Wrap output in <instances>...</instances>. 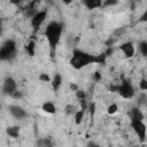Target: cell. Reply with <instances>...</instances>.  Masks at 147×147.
I'll use <instances>...</instances> for the list:
<instances>
[{"label": "cell", "mask_w": 147, "mask_h": 147, "mask_svg": "<svg viewBox=\"0 0 147 147\" xmlns=\"http://www.w3.org/2000/svg\"><path fill=\"white\" fill-rule=\"evenodd\" d=\"M61 84H62V77H61V75L60 74H55L54 77H53V80H52V87H53V90L54 91H57L60 88Z\"/></svg>", "instance_id": "16"}, {"label": "cell", "mask_w": 147, "mask_h": 147, "mask_svg": "<svg viewBox=\"0 0 147 147\" xmlns=\"http://www.w3.org/2000/svg\"><path fill=\"white\" fill-rule=\"evenodd\" d=\"M41 109H42L45 113H47V114H55V111H56V107H55L54 103L51 102V101H46V102L41 106Z\"/></svg>", "instance_id": "14"}, {"label": "cell", "mask_w": 147, "mask_h": 147, "mask_svg": "<svg viewBox=\"0 0 147 147\" xmlns=\"http://www.w3.org/2000/svg\"><path fill=\"white\" fill-rule=\"evenodd\" d=\"M83 3L86 6L87 9H95L103 6V2L101 0H85Z\"/></svg>", "instance_id": "12"}, {"label": "cell", "mask_w": 147, "mask_h": 147, "mask_svg": "<svg viewBox=\"0 0 147 147\" xmlns=\"http://www.w3.org/2000/svg\"><path fill=\"white\" fill-rule=\"evenodd\" d=\"M86 147H100V145H98V144L94 142V141H88L87 145H86Z\"/></svg>", "instance_id": "30"}, {"label": "cell", "mask_w": 147, "mask_h": 147, "mask_svg": "<svg viewBox=\"0 0 147 147\" xmlns=\"http://www.w3.org/2000/svg\"><path fill=\"white\" fill-rule=\"evenodd\" d=\"M79 103H80V109L85 111V110L87 109V107H88L87 103H86V100H85V99H84V100H79Z\"/></svg>", "instance_id": "25"}, {"label": "cell", "mask_w": 147, "mask_h": 147, "mask_svg": "<svg viewBox=\"0 0 147 147\" xmlns=\"http://www.w3.org/2000/svg\"><path fill=\"white\" fill-rule=\"evenodd\" d=\"M129 116H130L131 121H142L144 119V114L139 109V107L131 108L130 111H129Z\"/></svg>", "instance_id": "10"}, {"label": "cell", "mask_w": 147, "mask_h": 147, "mask_svg": "<svg viewBox=\"0 0 147 147\" xmlns=\"http://www.w3.org/2000/svg\"><path fill=\"white\" fill-rule=\"evenodd\" d=\"M16 55V42L14 39H7L2 42L0 48L1 61H11Z\"/></svg>", "instance_id": "4"}, {"label": "cell", "mask_w": 147, "mask_h": 147, "mask_svg": "<svg viewBox=\"0 0 147 147\" xmlns=\"http://www.w3.org/2000/svg\"><path fill=\"white\" fill-rule=\"evenodd\" d=\"M84 110H82V109H79V110H77L76 113H75V115H74V117H75V123L76 124H80L82 123V119H83V117H84Z\"/></svg>", "instance_id": "19"}, {"label": "cell", "mask_w": 147, "mask_h": 147, "mask_svg": "<svg viewBox=\"0 0 147 147\" xmlns=\"http://www.w3.org/2000/svg\"><path fill=\"white\" fill-rule=\"evenodd\" d=\"M117 1H105L103 2V6H111V5H116Z\"/></svg>", "instance_id": "31"}, {"label": "cell", "mask_w": 147, "mask_h": 147, "mask_svg": "<svg viewBox=\"0 0 147 147\" xmlns=\"http://www.w3.org/2000/svg\"><path fill=\"white\" fill-rule=\"evenodd\" d=\"M110 91L117 92L124 99H131L134 95V88L132 84L130 83V80L125 79L124 77H122V83H119L118 85L110 86Z\"/></svg>", "instance_id": "3"}, {"label": "cell", "mask_w": 147, "mask_h": 147, "mask_svg": "<svg viewBox=\"0 0 147 147\" xmlns=\"http://www.w3.org/2000/svg\"><path fill=\"white\" fill-rule=\"evenodd\" d=\"M139 87H140V90H142V91H147V79L142 78V79L140 80V83H139Z\"/></svg>", "instance_id": "23"}, {"label": "cell", "mask_w": 147, "mask_h": 147, "mask_svg": "<svg viewBox=\"0 0 147 147\" xmlns=\"http://www.w3.org/2000/svg\"><path fill=\"white\" fill-rule=\"evenodd\" d=\"M117 109H118V107H117V105L116 103H111L109 107H108V109H107V111H108V114H115L116 111H117Z\"/></svg>", "instance_id": "22"}, {"label": "cell", "mask_w": 147, "mask_h": 147, "mask_svg": "<svg viewBox=\"0 0 147 147\" xmlns=\"http://www.w3.org/2000/svg\"><path fill=\"white\" fill-rule=\"evenodd\" d=\"M39 79L42 80V82H49V77H48V75H46V74H41V75L39 76Z\"/></svg>", "instance_id": "26"}, {"label": "cell", "mask_w": 147, "mask_h": 147, "mask_svg": "<svg viewBox=\"0 0 147 147\" xmlns=\"http://www.w3.org/2000/svg\"><path fill=\"white\" fill-rule=\"evenodd\" d=\"M119 49H121V52L124 54V56H125V57H127V59H131V57H133V55H134V52H136V49H134V46H133V44H132L131 41H126V42H123V44L119 46Z\"/></svg>", "instance_id": "9"}, {"label": "cell", "mask_w": 147, "mask_h": 147, "mask_svg": "<svg viewBox=\"0 0 147 147\" xmlns=\"http://www.w3.org/2000/svg\"><path fill=\"white\" fill-rule=\"evenodd\" d=\"M76 96H77L78 100H84L86 98V94H85V92L78 90V91H76Z\"/></svg>", "instance_id": "24"}, {"label": "cell", "mask_w": 147, "mask_h": 147, "mask_svg": "<svg viewBox=\"0 0 147 147\" xmlns=\"http://www.w3.org/2000/svg\"><path fill=\"white\" fill-rule=\"evenodd\" d=\"M6 132L11 138H18V136H20V126H16V125L8 126L6 129Z\"/></svg>", "instance_id": "15"}, {"label": "cell", "mask_w": 147, "mask_h": 147, "mask_svg": "<svg viewBox=\"0 0 147 147\" xmlns=\"http://www.w3.org/2000/svg\"><path fill=\"white\" fill-rule=\"evenodd\" d=\"M17 92V84L16 80L11 77V76H7L3 80L2 84V93L5 95H10L13 96L15 93Z\"/></svg>", "instance_id": "5"}, {"label": "cell", "mask_w": 147, "mask_h": 147, "mask_svg": "<svg viewBox=\"0 0 147 147\" xmlns=\"http://www.w3.org/2000/svg\"><path fill=\"white\" fill-rule=\"evenodd\" d=\"M138 49H139V52H140L141 55L147 56V41H146V40L139 41V44H138Z\"/></svg>", "instance_id": "17"}, {"label": "cell", "mask_w": 147, "mask_h": 147, "mask_svg": "<svg viewBox=\"0 0 147 147\" xmlns=\"http://www.w3.org/2000/svg\"><path fill=\"white\" fill-rule=\"evenodd\" d=\"M145 105H147V94L141 93L138 96V107L139 106H145Z\"/></svg>", "instance_id": "20"}, {"label": "cell", "mask_w": 147, "mask_h": 147, "mask_svg": "<svg viewBox=\"0 0 147 147\" xmlns=\"http://www.w3.org/2000/svg\"><path fill=\"white\" fill-rule=\"evenodd\" d=\"M62 30H63L62 24L56 22V21H51L47 24L46 29H45V36H46L47 41L49 44L52 54L55 51V48H56V46H57V44L60 41L61 34H62Z\"/></svg>", "instance_id": "2"}, {"label": "cell", "mask_w": 147, "mask_h": 147, "mask_svg": "<svg viewBox=\"0 0 147 147\" xmlns=\"http://www.w3.org/2000/svg\"><path fill=\"white\" fill-rule=\"evenodd\" d=\"M46 16H47V11H46V10H40V11H38V13L31 18V25H32V28H33L34 30H38V29L40 28V25L44 23Z\"/></svg>", "instance_id": "8"}, {"label": "cell", "mask_w": 147, "mask_h": 147, "mask_svg": "<svg viewBox=\"0 0 147 147\" xmlns=\"http://www.w3.org/2000/svg\"><path fill=\"white\" fill-rule=\"evenodd\" d=\"M70 88H71V90H76V91H78V90H77V85H75V84H71V85H70Z\"/></svg>", "instance_id": "33"}, {"label": "cell", "mask_w": 147, "mask_h": 147, "mask_svg": "<svg viewBox=\"0 0 147 147\" xmlns=\"http://www.w3.org/2000/svg\"><path fill=\"white\" fill-rule=\"evenodd\" d=\"M8 110L10 113V115L13 117H15L16 119H23L28 116V113L24 110V108H22L21 106H17V105H10L8 107Z\"/></svg>", "instance_id": "7"}, {"label": "cell", "mask_w": 147, "mask_h": 147, "mask_svg": "<svg viewBox=\"0 0 147 147\" xmlns=\"http://www.w3.org/2000/svg\"><path fill=\"white\" fill-rule=\"evenodd\" d=\"M140 22H147V9L142 13V15L140 16Z\"/></svg>", "instance_id": "28"}, {"label": "cell", "mask_w": 147, "mask_h": 147, "mask_svg": "<svg viewBox=\"0 0 147 147\" xmlns=\"http://www.w3.org/2000/svg\"><path fill=\"white\" fill-rule=\"evenodd\" d=\"M64 111H65V114H68V115H75V113H76L77 110H76V107H75L74 105H68V106H65Z\"/></svg>", "instance_id": "21"}, {"label": "cell", "mask_w": 147, "mask_h": 147, "mask_svg": "<svg viewBox=\"0 0 147 147\" xmlns=\"http://www.w3.org/2000/svg\"><path fill=\"white\" fill-rule=\"evenodd\" d=\"M130 125L134 133L138 136L140 141H145L146 139V133H147V126L142 121H131Z\"/></svg>", "instance_id": "6"}, {"label": "cell", "mask_w": 147, "mask_h": 147, "mask_svg": "<svg viewBox=\"0 0 147 147\" xmlns=\"http://www.w3.org/2000/svg\"><path fill=\"white\" fill-rule=\"evenodd\" d=\"M21 96H22V93H21V92H18V91H17V92H16V93L13 95V98H15V99H17V98H21Z\"/></svg>", "instance_id": "32"}, {"label": "cell", "mask_w": 147, "mask_h": 147, "mask_svg": "<svg viewBox=\"0 0 147 147\" xmlns=\"http://www.w3.org/2000/svg\"><path fill=\"white\" fill-rule=\"evenodd\" d=\"M36 146L37 147H54L55 144H54V141H53L52 138L47 137V138H40V139H38L37 142H36Z\"/></svg>", "instance_id": "11"}, {"label": "cell", "mask_w": 147, "mask_h": 147, "mask_svg": "<svg viewBox=\"0 0 147 147\" xmlns=\"http://www.w3.org/2000/svg\"><path fill=\"white\" fill-rule=\"evenodd\" d=\"M88 109H90V114H91V116H93V114H94V111H95V105L92 102V103L88 106Z\"/></svg>", "instance_id": "27"}, {"label": "cell", "mask_w": 147, "mask_h": 147, "mask_svg": "<svg viewBox=\"0 0 147 147\" xmlns=\"http://www.w3.org/2000/svg\"><path fill=\"white\" fill-rule=\"evenodd\" d=\"M93 78H94V80H95V82H99V80L101 79V74H99L98 71H95V72H94V75H93Z\"/></svg>", "instance_id": "29"}, {"label": "cell", "mask_w": 147, "mask_h": 147, "mask_svg": "<svg viewBox=\"0 0 147 147\" xmlns=\"http://www.w3.org/2000/svg\"><path fill=\"white\" fill-rule=\"evenodd\" d=\"M106 57H107L106 53L100 54V55H92L84 51L75 49L72 53V56L69 61V64L74 69L79 70V69H82L88 64H92V63H105Z\"/></svg>", "instance_id": "1"}, {"label": "cell", "mask_w": 147, "mask_h": 147, "mask_svg": "<svg viewBox=\"0 0 147 147\" xmlns=\"http://www.w3.org/2000/svg\"><path fill=\"white\" fill-rule=\"evenodd\" d=\"M36 2H31L30 5H28V7L24 9V14H25V16L26 17H29V18H32L37 13H38V10L36 9Z\"/></svg>", "instance_id": "13"}, {"label": "cell", "mask_w": 147, "mask_h": 147, "mask_svg": "<svg viewBox=\"0 0 147 147\" xmlns=\"http://www.w3.org/2000/svg\"><path fill=\"white\" fill-rule=\"evenodd\" d=\"M34 47H36L34 41H29V42L26 44L25 51H26V53H28L30 56H33V55H34Z\"/></svg>", "instance_id": "18"}]
</instances>
